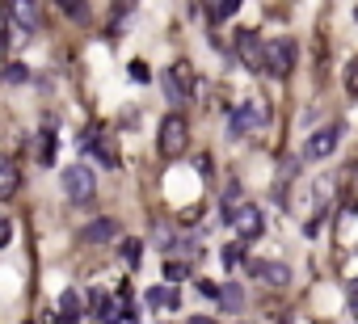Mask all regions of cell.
<instances>
[{"label": "cell", "mask_w": 358, "mask_h": 324, "mask_svg": "<svg viewBox=\"0 0 358 324\" xmlns=\"http://www.w3.org/2000/svg\"><path fill=\"white\" fill-rule=\"evenodd\" d=\"M80 152L97 156V165H106V169H118V143L110 131H101V127H84L80 131Z\"/></svg>", "instance_id": "obj_1"}, {"label": "cell", "mask_w": 358, "mask_h": 324, "mask_svg": "<svg viewBox=\"0 0 358 324\" xmlns=\"http://www.w3.org/2000/svg\"><path fill=\"white\" fill-rule=\"evenodd\" d=\"M161 89H165L169 105H186V101L194 97V68H190L186 60H177V64L161 76Z\"/></svg>", "instance_id": "obj_2"}, {"label": "cell", "mask_w": 358, "mask_h": 324, "mask_svg": "<svg viewBox=\"0 0 358 324\" xmlns=\"http://www.w3.org/2000/svg\"><path fill=\"white\" fill-rule=\"evenodd\" d=\"M186 147H190V123H186V114H165V123H161V156H186Z\"/></svg>", "instance_id": "obj_3"}, {"label": "cell", "mask_w": 358, "mask_h": 324, "mask_svg": "<svg viewBox=\"0 0 358 324\" xmlns=\"http://www.w3.org/2000/svg\"><path fill=\"white\" fill-rule=\"evenodd\" d=\"M9 30H13V38H30L42 30L38 0H9Z\"/></svg>", "instance_id": "obj_4"}, {"label": "cell", "mask_w": 358, "mask_h": 324, "mask_svg": "<svg viewBox=\"0 0 358 324\" xmlns=\"http://www.w3.org/2000/svg\"><path fill=\"white\" fill-rule=\"evenodd\" d=\"M60 186H64L68 202H93V198H97V177H93V169H84V165H68L64 177H60Z\"/></svg>", "instance_id": "obj_5"}, {"label": "cell", "mask_w": 358, "mask_h": 324, "mask_svg": "<svg viewBox=\"0 0 358 324\" xmlns=\"http://www.w3.org/2000/svg\"><path fill=\"white\" fill-rule=\"evenodd\" d=\"M341 135H346V127L341 123H329V127H321V131H312L308 139H303V160H329L333 152H337V143H341Z\"/></svg>", "instance_id": "obj_6"}, {"label": "cell", "mask_w": 358, "mask_h": 324, "mask_svg": "<svg viewBox=\"0 0 358 324\" xmlns=\"http://www.w3.org/2000/svg\"><path fill=\"white\" fill-rule=\"evenodd\" d=\"M228 224L236 228V236H240V240H258V236H262V228H266L262 206H253V202H236V206L228 210Z\"/></svg>", "instance_id": "obj_7"}, {"label": "cell", "mask_w": 358, "mask_h": 324, "mask_svg": "<svg viewBox=\"0 0 358 324\" xmlns=\"http://www.w3.org/2000/svg\"><path fill=\"white\" fill-rule=\"evenodd\" d=\"M291 68H295V42L291 38L270 42L266 46V72L270 76H291Z\"/></svg>", "instance_id": "obj_8"}, {"label": "cell", "mask_w": 358, "mask_h": 324, "mask_svg": "<svg viewBox=\"0 0 358 324\" xmlns=\"http://www.w3.org/2000/svg\"><path fill=\"white\" fill-rule=\"evenodd\" d=\"M266 123H270V110H266L262 101H249V105H240V110L232 114V127L228 131L232 135H249L253 127H266Z\"/></svg>", "instance_id": "obj_9"}, {"label": "cell", "mask_w": 358, "mask_h": 324, "mask_svg": "<svg viewBox=\"0 0 358 324\" xmlns=\"http://www.w3.org/2000/svg\"><path fill=\"white\" fill-rule=\"evenodd\" d=\"M236 51H240V60H244L253 72H266V46H262V38L253 34V30H240V34H236Z\"/></svg>", "instance_id": "obj_10"}, {"label": "cell", "mask_w": 358, "mask_h": 324, "mask_svg": "<svg viewBox=\"0 0 358 324\" xmlns=\"http://www.w3.org/2000/svg\"><path fill=\"white\" fill-rule=\"evenodd\" d=\"M249 269H253L258 278H266L270 287H287V282H291V269H287L283 261H249Z\"/></svg>", "instance_id": "obj_11"}, {"label": "cell", "mask_w": 358, "mask_h": 324, "mask_svg": "<svg viewBox=\"0 0 358 324\" xmlns=\"http://www.w3.org/2000/svg\"><path fill=\"white\" fill-rule=\"evenodd\" d=\"M118 236V219H93L89 228H80V240L84 244H106Z\"/></svg>", "instance_id": "obj_12"}, {"label": "cell", "mask_w": 358, "mask_h": 324, "mask_svg": "<svg viewBox=\"0 0 358 324\" xmlns=\"http://www.w3.org/2000/svg\"><path fill=\"white\" fill-rule=\"evenodd\" d=\"M17 186H21V169L13 165L5 152H0V198H13V194H17Z\"/></svg>", "instance_id": "obj_13"}, {"label": "cell", "mask_w": 358, "mask_h": 324, "mask_svg": "<svg viewBox=\"0 0 358 324\" xmlns=\"http://www.w3.org/2000/svg\"><path fill=\"white\" fill-rule=\"evenodd\" d=\"M147 307H169V312H177V307H181V291H173V287H152V291H147Z\"/></svg>", "instance_id": "obj_14"}, {"label": "cell", "mask_w": 358, "mask_h": 324, "mask_svg": "<svg viewBox=\"0 0 358 324\" xmlns=\"http://www.w3.org/2000/svg\"><path fill=\"white\" fill-rule=\"evenodd\" d=\"M215 303H220L224 312H240V307H244V291H240L236 282H224V287L215 291Z\"/></svg>", "instance_id": "obj_15"}, {"label": "cell", "mask_w": 358, "mask_h": 324, "mask_svg": "<svg viewBox=\"0 0 358 324\" xmlns=\"http://www.w3.org/2000/svg\"><path fill=\"white\" fill-rule=\"evenodd\" d=\"M38 160L42 165H51L55 160V123L46 118V127H42V143H38Z\"/></svg>", "instance_id": "obj_16"}, {"label": "cell", "mask_w": 358, "mask_h": 324, "mask_svg": "<svg viewBox=\"0 0 358 324\" xmlns=\"http://www.w3.org/2000/svg\"><path fill=\"white\" fill-rule=\"evenodd\" d=\"M60 312L80 320V312H84V295H80V291H64V295H60Z\"/></svg>", "instance_id": "obj_17"}, {"label": "cell", "mask_w": 358, "mask_h": 324, "mask_svg": "<svg viewBox=\"0 0 358 324\" xmlns=\"http://www.w3.org/2000/svg\"><path fill=\"white\" fill-rule=\"evenodd\" d=\"M118 253H123V261H127V265H139V261H143V240H135V236H127Z\"/></svg>", "instance_id": "obj_18"}, {"label": "cell", "mask_w": 358, "mask_h": 324, "mask_svg": "<svg viewBox=\"0 0 358 324\" xmlns=\"http://www.w3.org/2000/svg\"><path fill=\"white\" fill-rule=\"evenodd\" d=\"M165 278H169V282H181V278H190V261H181V257L165 261Z\"/></svg>", "instance_id": "obj_19"}, {"label": "cell", "mask_w": 358, "mask_h": 324, "mask_svg": "<svg viewBox=\"0 0 358 324\" xmlns=\"http://www.w3.org/2000/svg\"><path fill=\"white\" fill-rule=\"evenodd\" d=\"M55 5H60L68 17H76V21H84V17H89V5H84V0H55Z\"/></svg>", "instance_id": "obj_20"}, {"label": "cell", "mask_w": 358, "mask_h": 324, "mask_svg": "<svg viewBox=\"0 0 358 324\" xmlns=\"http://www.w3.org/2000/svg\"><path fill=\"white\" fill-rule=\"evenodd\" d=\"M240 261H244V244H228V249H224V265H228V269H236Z\"/></svg>", "instance_id": "obj_21"}, {"label": "cell", "mask_w": 358, "mask_h": 324, "mask_svg": "<svg viewBox=\"0 0 358 324\" xmlns=\"http://www.w3.org/2000/svg\"><path fill=\"white\" fill-rule=\"evenodd\" d=\"M346 89H350V93L358 97V55H354L350 64H346Z\"/></svg>", "instance_id": "obj_22"}, {"label": "cell", "mask_w": 358, "mask_h": 324, "mask_svg": "<svg viewBox=\"0 0 358 324\" xmlns=\"http://www.w3.org/2000/svg\"><path fill=\"white\" fill-rule=\"evenodd\" d=\"M26 76H30V72H26L21 64H9V68H5V80H9V84H21Z\"/></svg>", "instance_id": "obj_23"}, {"label": "cell", "mask_w": 358, "mask_h": 324, "mask_svg": "<svg viewBox=\"0 0 358 324\" xmlns=\"http://www.w3.org/2000/svg\"><path fill=\"white\" fill-rule=\"evenodd\" d=\"M236 202H244V194H240V186H228V194H224V215H228Z\"/></svg>", "instance_id": "obj_24"}, {"label": "cell", "mask_w": 358, "mask_h": 324, "mask_svg": "<svg viewBox=\"0 0 358 324\" xmlns=\"http://www.w3.org/2000/svg\"><path fill=\"white\" fill-rule=\"evenodd\" d=\"M240 9V0H220V5H215V17H232Z\"/></svg>", "instance_id": "obj_25"}, {"label": "cell", "mask_w": 358, "mask_h": 324, "mask_svg": "<svg viewBox=\"0 0 358 324\" xmlns=\"http://www.w3.org/2000/svg\"><path fill=\"white\" fill-rule=\"evenodd\" d=\"M9 240H13V224H9V219H0V249H5Z\"/></svg>", "instance_id": "obj_26"}, {"label": "cell", "mask_w": 358, "mask_h": 324, "mask_svg": "<svg viewBox=\"0 0 358 324\" xmlns=\"http://www.w3.org/2000/svg\"><path fill=\"white\" fill-rule=\"evenodd\" d=\"M215 291H220L215 282H207V278H198V295H207V299H215Z\"/></svg>", "instance_id": "obj_27"}, {"label": "cell", "mask_w": 358, "mask_h": 324, "mask_svg": "<svg viewBox=\"0 0 358 324\" xmlns=\"http://www.w3.org/2000/svg\"><path fill=\"white\" fill-rule=\"evenodd\" d=\"M131 76H135V80H147L152 72H147V64H131Z\"/></svg>", "instance_id": "obj_28"}, {"label": "cell", "mask_w": 358, "mask_h": 324, "mask_svg": "<svg viewBox=\"0 0 358 324\" xmlns=\"http://www.w3.org/2000/svg\"><path fill=\"white\" fill-rule=\"evenodd\" d=\"M46 324H76V316H64L60 312V316H46Z\"/></svg>", "instance_id": "obj_29"}, {"label": "cell", "mask_w": 358, "mask_h": 324, "mask_svg": "<svg viewBox=\"0 0 358 324\" xmlns=\"http://www.w3.org/2000/svg\"><path fill=\"white\" fill-rule=\"evenodd\" d=\"M350 316L358 320V295H350Z\"/></svg>", "instance_id": "obj_30"}, {"label": "cell", "mask_w": 358, "mask_h": 324, "mask_svg": "<svg viewBox=\"0 0 358 324\" xmlns=\"http://www.w3.org/2000/svg\"><path fill=\"white\" fill-rule=\"evenodd\" d=\"M190 324H215V320H207V316H194V320H190Z\"/></svg>", "instance_id": "obj_31"}, {"label": "cell", "mask_w": 358, "mask_h": 324, "mask_svg": "<svg viewBox=\"0 0 358 324\" xmlns=\"http://www.w3.org/2000/svg\"><path fill=\"white\" fill-rule=\"evenodd\" d=\"M354 17H358V13H354Z\"/></svg>", "instance_id": "obj_32"}]
</instances>
